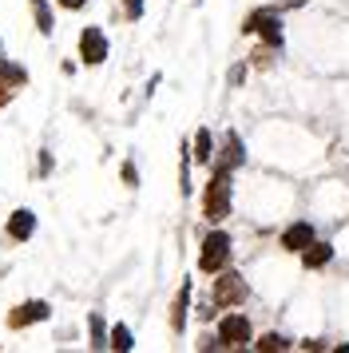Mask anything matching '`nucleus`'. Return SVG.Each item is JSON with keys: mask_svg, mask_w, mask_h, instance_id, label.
I'll return each instance as SVG.
<instances>
[{"mask_svg": "<svg viewBox=\"0 0 349 353\" xmlns=\"http://www.w3.org/2000/svg\"><path fill=\"white\" fill-rule=\"evenodd\" d=\"M32 230H36V214H32V210H16L12 219H8V234H12L16 242L32 239Z\"/></svg>", "mask_w": 349, "mask_h": 353, "instance_id": "1a4fd4ad", "label": "nucleus"}, {"mask_svg": "<svg viewBox=\"0 0 349 353\" xmlns=\"http://www.w3.org/2000/svg\"><path fill=\"white\" fill-rule=\"evenodd\" d=\"M219 337H222V345H246L250 341V321L242 314H230V318H222Z\"/></svg>", "mask_w": 349, "mask_h": 353, "instance_id": "39448f33", "label": "nucleus"}, {"mask_svg": "<svg viewBox=\"0 0 349 353\" xmlns=\"http://www.w3.org/2000/svg\"><path fill=\"white\" fill-rule=\"evenodd\" d=\"M246 32H258L270 48H282V20H278V12H254L246 20Z\"/></svg>", "mask_w": 349, "mask_h": 353, "instance_id": "7ed1b4c3", "label": "nucleus"}, {"mask_svg": "<svg viewBox=\"0 0 349 353\" xmlns=\"http://www.w3.org/2000/svg\"><path fill=\"white\" fill-rule=\"evenodd\" d=\"M330 258H333V246H330V242H310V246L301 250V262H306L310 270H317V266H326Z\"/></svg>", "mask_w": 349, "mask_h": 353, "instance_id": "9b49d317", "label": "nucleus"}, {"mask_svg": "<svg viewBox=\"0 0 349 353\" xmlns=\"http://www.w3.org/2000/svg\"><path fill=\"white\" fill-rule=\"evenodd\" d=\"M52 310H48V302H24L20 310H12L8 314V325L12 330H24V325H32V321H44Z\"/></svg>", "mask_w": 349, "mask_h": 353, "instance_id": "0eeeda50", "label": "nucleus"}, {"mask_svg": "<svg viewBox=\"0 0 349 353\" xmlns=\"http://www.w3.org/2000/svg\"><path fill=\"white\" fill-rule=\"evenodd\" d=\"M258 350H290V341H286V337L282 334H266V337H262V341H258Z\"/></svg>", "mask_w": 349, "mask_h": 353, "instance_id": "dca6fc26", "label": "nucleus"}, {"mask_svg": "<svg viewBox=\"0 0 349 353\" xmlns=\"http://www.w3.org/2000/svg\"><path fill=\"white\" fill-rule=\"evenodd\" d=\"M63 8H83V4H88V0H60Z\"/></svg>", "mask_w": 349, "mask_h": 353, "instance_id": "6ab92c4d", "label": "nucleus"}, {"mask_svg": "<svg viewBox=\"0 0 349 353\" xmlns=\"http://www.w3.org/2000/svg\"><path fill=\"white\" fill-rule=\"evenodd\" d=\"M187 302H190V282H183L179 298H174V314H171V325H174V330H183V321H187Z\"/></svg>", "mask_w": 349, "mask_h": 353, "instance_id": "f8f14e48", "label": "nucleus"}, {"mask_svg": "<svg viewBox=\"0 0 349 353\" xmlns=\"http://www.w3.org/2000/svg\"><path fill=\"white\" fill-rule=\"evenodd\" d=\"M127 12L131 17H143V0H127Z\"/></svg>", "mask_w": 349, "mask_h": 353, "instance_id": "a211bd4d", "label": "nucleus"}, {"mask_svg": "<svg viewBox=\"0 0 349 353\" xmlns=\"http://www.w3.org/2000/svg\"><path fill=\"white\" fill-rule=\"evenodd\" d=\"M246 298V282L238 278V274H222L219 278V286H215V302L219 305H235Z\"/></svg>", "mask_w": 349, "mask_h": 353, "instance_id": "423d86ee", "label": "nucleus"}, {"mask_svg": "<svg viewBox=\"0 0 349 353\" xmlns=\"http://www.w3.org/2000/svg\"><path fill=\"white\" fill-rule=\"evenodd\" d=\"M32 8H36V24H40V32H52V12H48V4L44 0H32Z\"/></svg>", "mask_w": 349, "mask_h": 353, "instance_id": "4468645a", "label": "nucleus"}, {"mask_svg": "<svg viewBox=\"0 0 349 353\" xmlns=\"http://www.w3.org/2000/svg\"><path fill=\"white\" fill-rule=\"evenodd\" d=\"M210 155H215V151H210V131H199V135H195V159L210 163Z\"/></svg>", "mask_w": 349, "mask_h": 353, "instance_id": "ddd939ff", "label": "nucleus"}, {"mask_svg": "<svg viewBox=\"0 0 349 353\" xmlns=\"http://www.w3.org/2000/svg\"><path fill=\"white\" fill-rule=\"evenodd\" d=\"M203 214L210 223H222L226 214H230V171L219 167L210 183H206V194H203Z\"/></svg>", "mask_w": 349, "mask_h": 353, "instance_id": "f257e3e1", "label": "nucleus"}, {"mask_svg": "<svg viewBox=\"0 0 349 353\" xmlns=\"http://www.w3.org/2000/svg\"><path fill=\"white\" fill-rule=\"evenodd\" d=\"M310 242H314V226H310V223L286 226V234H282V246H286V250H306Z\"/></svg>", "mask_w": 349, "mask_h": 353, "instance_id": "6e6552de", "label": "nucleus"}, {"mask_svg": "<svg viewBox=\"0 0 349 353\" xmlns=\"http://www.w3.org/2000/svg\"><path fill=\"white\" fill-rule=\"evenodd\" d=\"M242 159H246V151H242V139H238L235 131H226V147H222V167H226V171H235V167H242Z\"/></svg>", "mask_w": 349, "mask_h": 353, "instance_id": "9d476101", "label": "nucleus"}, {"mask_svg": "<svg viewBox=\"0 0 349 353\" xmlns=\"http://www.w3.org/2000/svg\"><path fill=\"white\" fill-rule=\"evenodd\" d=\"M226 258H230V234H222V230L206 234L203 254H199V270L215 274V270H222V266H226Z\"/></svg>", "mask_w": 349, "mask_h": 353, "instance_id": "f03ea898", "label": "nucleus"}, {"mask_svg": "<svg viewBox=\"0 0 349 353\" xmlns=\"http://www.w3.org/2000/svg\"><path fill=\"white\" fill-rule=\"evenodd\" d=\"M79 56H83L88 64H103V56H108V36L99 32V28H83V32H79Z\"/></svg>", "mask_w": 349, "mask_h": 353, "instance_id": "20e7f679", "label": "nucleus"}, {"mask_svg": "<svg viewBox=\"0 0 349 353\" xmlns=\"http://www.w3.org/2000/svg\"><path fill=\"white\" fill-rule=\"evenodd\" d=\"M92 345L103 350V318H99V314H92Z\"/></svg>", "mask_w": 349, "mask_h": 353, "instance_id": "f3484780", "label": "nucleus"}, {"mask_svg": "<svg viewBox=\"0 0 349 353\" xmlns=\"http://www.w3.org/2000/svg\"><path fill=\"white\" fill-rule=\"evenodd\" d=\"M111 345H115V350H131V345H135V341H131V330H127V325H115V330H111Z\"/></svg>", "mask_w": 349, "mask_h": 353, "instance_id": "2eb2a0df", "label": "nucleus"}]
</instances>
